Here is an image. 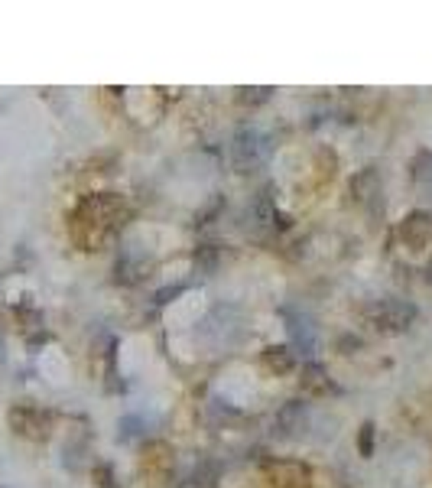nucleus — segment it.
<instances>
[{"mask_svg": "<svg viewBox=\"0 0 432 488\" xmlns=\"http://www.w3.org/2000/svg\"><path fill=\"white\" fill-rule=\"evenodd\" d=\"M218 476H222V466L211 462V459H205V462H199L192 472H186V476L176 482V488H215L218 485Z\"/></svg>", "mask_w": 432, "mask_h": 488, "instance_id": "nucleus-9", "label": "nucleus"}, {"mask_svg": "<svg viewBox=\"0 0 432 488\" xmlns=\"http://www.w3.org/2000/svg\"><path fill=\"white\" fill-rule=\"evenodd\" d=\"M286 329H289V336H293V345L303 355H312V349H316V326H312V319L303 316V313H293V309H286Z\"/></svg>", "mask_w": 432, "mask_h": 488, "instance_id": "nucleus-7", "label": "nucleus"}, {"mask_svg": "<svg viewBox=\"0 0 432 488\" xmlns=\"http://www.w3.org/2000/svg\"><path fill=\"white\" fill-rule=\"evenodd\" d=\"M400 238L406 247L413 251H422L432 238V215L429 212H410L400 225Z\"/></svg>", "mask_w": 432, "mask_h": 488, "instance_id": "nucleus-6", "label": "nucleus"}, {"mask_svg": "<svg viewBox=\"0 0 432 488\" xmlns=\"http://www.w3.org/2000/svg\"><path fill=\"white\" fill-rule=\"evenodd\" d=\"M270 488H312V469L299 459H270L264 462Z\"/></svg>", "mask_w": 432, "mask_h": 488, "instance_id": "nucleus-5", "label": "nucleus"}, {"mask_svg": "<svg viewBox=\"0 0 432 488\" xmlns=\"http://www.w3.org/2000/svg\"><path fill=\"white\" fill-rule=\"evenodd\" d=\"M351 192H354V199H358L361 205H370V202H377L380 195H384V186H380L374 166H368L361 176H354V182H351Z\"/></svg>", "mask_w": 432, "mask_h": 488, "instance_id": "nucleus-10", "label": "nucleus"}, {"mask_svg": "<svg viewBox=\"0 0 432 488\" xmlns=\"http://www.w3.org/2000/svg\"><path fill=\"white\" fill-rule=\"evenodd\" d=\"M374 453V424L361 426V456H370Z\"/></svg>", "mask_w": 432, "mask_h": 488, "instance_id": "nucleus-15", "label": "nucleus"}, {"mask_svg": "<svg viewBox=\"0 0 432 488\" xmlns=\"http://www.w3.org/2000/svg\"><path fill=\"white\" fill-rule=\"evenodd\" d=\"M260 361H264L267 372L273 374H286L296 368V351H289L286 345H267L264 355H260Z\"/></svg>", "mask_w": 432, "mask_h": 488, "instance_id": "nucleus-11", "label": "nucleus"}, {"mask_svg": "<svg viewBox=\"0 0 432 488\" xmlns=\"http://www.w3.org/2000/svg\"><path fill=\"white\" fill-rule=\"evenodd\" d=\"M267 157H270V140H267L257 128H241L237 134H234L231 159H234V166H237L241 173L260 166Z\"/></svg>", "mask_w": 432, "mask_h": 488, "instance_id": "nucleus-3", "label": "nucleus"}, {"mask_svg": "<svg viewBox=\"0 0 432 488\" xmlns=\"http://www.w3.org/2000/svg\"><path fill=\"white\" fill-rule=\"evenodd\" d=\"M299 384H303V391L306 394H338V387H335V381L328 378V372L318 365V361H306L303 365V378H299Z\"/></svg>", "mask_w": 432, "mask_h": 488, "instance_id": "nucleus-8", "label": "nucleus"}, {"mask_svg": "<svg viewBox=\"0 0 432 488\" xmlns=\"http://www.w3.org/2000/svg\"><path fill=\"white\" fill-rule=\"evenodd\" d=\"M276 426H280V436H296L306 426V407L299 401H289L276 417Z\"/></svg>", "mask_w": 432, "mask_h": 488, "instance_id": "nucleus-12", "label": "nucleus"}, {"mask_svg": "<svg viewBox=\"0 0 432 488\" xmlns=\"http://www.w3.org/2000/svg\"><path fill=\"white\" fill-rule=\"evenodd\" d=\"M270 92L273 88H237V101L241 105H260V101L270 98Z\"/></svg>", "mask_w": 432, "mask_h": 488, "instance_id": "nucleus-14", "label": "nucleus"}, {"mask_svg": "<svg viewBox=\"0 0 432 488\" xmlns=\"http://www.w3.org/2000/svg\"><path fill=\"white\" fill-rule=\"evenodd\" d=\"M130 202L117 192H95V195H84L75 205L72 218H69V232L72 241L82 251H101L114 241L117 234L124 232V225L130 222Z\"/></svg>", "mask_w": 432, "mask_h": 488, "instance_id": "nucleus-1", "label": "nucleus"}, {"mask_svg": "<svg viewBox=\"0 0 432 488\" xmlns=\"http://www.w3.org/2000/svg\"><path fill=\"white\" fill-rule=\"evenodd\" d=\"M413 180L420 182L422 189H432V153H420L413 159Z\"/></svg>", "mask_w": 432, "mask_h": 488, "instance_id": "nucleus-13", "label": "nucleus"}, {"mask_svg": "<svg viewBox=\"0 0 432 488\" xmlns=\"http://www.w3.org/2000/svg\"><path fill=\"white\" fill-rule=\"evenodd\" d=\"M364 319H368V326L380 336H400L413 326V319H416V306L406 303V299H377V303H370L364 309Z\"/></svg>", "mask_w": 432, "mask_h": 488, "instance_id": "nucleus-2", "label": "nucleus"}, {"mask_svg": "<svg viewBox=\"0 0 432 488\" xmlns=\"http://www.w3.org/2000/svg\"><path fill=\"white\" fill-rule=\"evenodd\" d=\"M10 430L23 439H46L49 430H53V414L49 410H42V407H33V403H17L10 407Z\"/></svg>", "mask_w": 432, "mask_h": 488, "instance_id": "nucleus-4", "label": "nucleus"}]
</instances>
